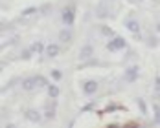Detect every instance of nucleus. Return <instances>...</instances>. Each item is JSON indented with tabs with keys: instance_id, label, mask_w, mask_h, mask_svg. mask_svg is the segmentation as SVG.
<instances>
[{
	"instance_id": "f257e3e1",
	"label": "nucleus",
	"mask_w": 160,
	"mask_h": 128,
	"mask_svg": "<svg viewBox=\"0 0 160 128\" xmlns=\"http://www.w3.org/2000/svg\"><path fill=\"white\" fill-rule=\"evenodd\" d=\"M61 20H63L64 26H72L74 20H76V4H68L61 13Z\"/></svg>"
},
{
	"instance_id": "f03ea898",
	"label": "nucleus",
	"mask_w": 160,
	"mask_h": 128,
	"mask_svg": "<svg viewBox=\"0 0 160 128\" xmlns=\"http://www.w3.org/2000/svg\"><path fill=\"white\" fill-rule=\"evenodd\" d=\"M125 46H127V42H125L122 37H112L111 42L107 44V48L111 49V51H120V49H123Z\"/></svg>"
},
{
	"instance_id": "7ed1b4c3",
	"label": "nucleus",
	"mask_w": 160,
	"mask_h": 128,
	"mask_svg": "<svg viewBox=\"0 0 160 128\" xmlns=\"http://www.w3.org/2000/svg\"><path fill=\"white\" fill-rule=\"evenodd\" d=\"M98 88H99L98 80H85L83 82V94L85 95H94L98 92Z\"/></svg>"
},
{
	"instance_id": "20e7f679",
	"label": "nucleus",
	"mask_w": 160,
	"mask_h": 128,
	"mask_svg": "<svg viewBox=\"0 0 160 128\" xmlns=\"http://www.w3.org/2000/svg\"><path fill=\"white\" fill-rule=\"evenodd\" d=\"M94 55V48H92V44H85L83 48H81V51H79V59H90Z\"/></svg>"
},
{
	"instance_id": "39448f33",
	"label": "nucleus",
	"mask_w": 160,
	"mask_h": 128,
	"mask_svg": "<svg viewBox=\"0 0 160 128\" xmlns=\"http://www.w3.org/2000/svg\"><path fill=\"white\" fill-rule=\"evenodd\" d=\"M70 40H72V30H70V28H63V30L59 31V42L66 44V42H70Z\"/></svg>"
},
{
	"instance_id": "423d86ee",
	"label": "nucleus",
	"mask_w": 160,
	"mask_h": 128,
	"mask_svg": "<svg viewBox=\"0 0 160 128\" xmlns=\"http://www.w3.org/2000/svg\"><path fill=\"white\" fill-rule=\"evenodd\" d=\"M55 108H57V103H55V101H48L46 106H44V115H46L48 119H52V117L55 115Z\"/></svg>"
},
{
	"instance_id": "0eeeda50",
	"label": "nucleus",
	"mask_w": 160,
	"mask_h": 128,
	"mask_svg": "<svg viewBox=\"0 0 160 128\" xmlns=\"http://www.w3.org/2000/svg\"><path fill=\"white\" fill-rule=\"evenodd\" d=\"M127 30L131 33H134V35H138V31H140V22L138 20H134V18H127Z\"/></svg>"
},
{
	"instance_id": "6e6552de",
	"label": "nucleus",
	"mask_w": 160,
	"mask_h": 128,
	"mask_svg": "<svg viewBox=\"0 0 160 128\" xmlns=\"http://www.w3.org/2000/svg\"><path fill=\"white\" fill-rule=\"evenodd\" d=\"M125 79H127L129 82H132V80L138 79V68H136V66L127 68V71H125Z\"/></svg>"
},
{
	"instance_id": "1a4fd4ad",
	"label": "nucleus",
	"mask_w": 160,
	"mask_h": 128,
	"mask_svg": "<svg viewBox=\"0 0 160 128\" xmlns=\"http://www.w3.org/2000/svg\"><path fill=\"white\" fill-rule=\"evenodd\" d=\"M57 53H59V46H57V44H50L48 48H46V57H48V59L55 57Z\"/></svg>"
},
{
	"instance_id": "9d476101",
	"label": "nucleus",
	"mask_w": 160,
	"mask_h": 128,
	"mask_svg": "<svg viewBox=\"0 0 160 128\" xmlns=\"http://www.w3.org/2000/svg\"><path fill=\"white\" fill-rule=\"evenodd\" d=\"M46 90H48L50 99H55V97L59 95V86H55V84H48V86H46Z\"/></svg>"
},
{
	"instance_id": "9b49d317",
	"label": "nucleus",
	"mask_w": 160,
	"mask_h": 128,
	"mask_svg": "<svg viewBox=\"0 0 160 128\" xmlns=\"http://www.w3.org/2000/svg\"><path fill=\"white\" fill-rule=\"evenodd\" d=\"M26 117H28L30 121H33V123H39V121H41V115H39V112H35V110H28V112H26Z\"/></svg>"
},
{
	"instance_id": "f8f14e48",
	"label": "nucleus",
	"mask_w": 160,
	"mask_h": 128,
	"mask_svg": "<svg viewBox=\"0 0 160 128\" xmlns=\"http://www.w3.org/2000/svg\"><path fill=\"white\" fill-rule=\"evenodd\" d=\"M37 11H39L37 7H28V9H24V11H22V15H20V20H24V18H28V16L35 15Z\"/></svg>"
},
{
	"instance_id": "ddd939ff",
	"label": "nucleus",
	"mask_w": 160,
	"mask_h": 128,
	"mask_svg": "<svg viewBox=\"0 0 160 128\" xmlns=\"http://www.w3.org/2000/svg\"><path fill=\"white\" fill-rule=\"evenodd\" d=\"M99 31H101L103 37H114V31L111 28H107V26H99Z\"/></svg>"
},
{
	"instance_id": "4468645a",
	"label": "nucleus",
	"mask_w": 160,
	"mask_h": 128,
	"mask_svg": "<svg viewBox=\"0 0 160 128\" xmlns=\"http://www.w3.org/2000/svg\"><path fill=\"white\" fill-rule=\"evenodd\" d=\"M30 48H32V51H37V53H42V49H44V44H42V42H33V44L30 46Z\"/></svg>"
},
{
	"instance_id": "2eb2a0df",
	"label": "nucleus",
	"mask_w": 160,
	"mask_h": 128,
	"mask_svg": "<svg viewBox=\"0 0 160 128\" xmlns=\"http://www.w3.org/2000/svg\"><path fill=\"white\" fill-rule=\"evenodd\" d=\"M61 77H63V75H61L59 70H52V79L53 80H61Z\"/></svg>"
},
{
	"instance_id": "dca6fc26",
	"label": "nucleus",
	"mask_w": 160,
	"mask_h": 128,
	"mask_svg": "<svg viewBox=\"0 0 160 128\" xmlns=\"http://www.w3.org/2000/svg\"><path fill=\"white\" fill-rule=\"evenodd\" d=\"M155 119H157V123L160 125V108H158V106L155 108Z\"/></svg>"
},
{
	"instance_id": "f3484780",
	"label": "nucleus",
	"mask_w": 160,
	"mask_h": 128,
	"mask_svg": "<svg viewBox=\"0 0 160 128\" xmlns=\"http://www.w3.org/2000/svg\"><path fill=\"white\" fill-rule=\"evenodd\" d=\"M155 84H157V94H158V97H160V77L155 79Z\"/></svg>"
},
{
	"instance_id": "a211bd4d",
	"label": "nucleus",
	"mask_w": 160,
	"mask_h": 128,
	"mask_svg": "<svg viewBox=\"0 0 160 128\" xmlns=\"http://www.w3.org/2000/svg\"><path fill=\"white\" fill-rule=\"evenodd\" d=\"M157 33H158V35H160V22H158V24H157Z\"/></svg>"
},
{
	"instance_id": "6ab92c4d",
	"label": "nucleus",
	"mask_w": 160,
	"mask_h": 128,
	"mask_svg": "<svg viewBox=\"0 0 160 128\" xmlns=\"http://www.w3.org/2000/svg\"><path fill=\"white\" fill-rule=\"evenodd\" d=\"M131 2H134V0H131Z\"/></svg>"
}]
</instances>
